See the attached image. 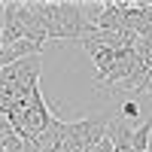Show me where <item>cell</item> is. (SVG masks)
I'll return each instance as SVG.
<instances>
[{
    "instance_id": "3957f363",
    "label": "cell",
    "mask_w": 152,
    "mask_h": 152,
    "mask_svg": "<svg viewBox=\"0 0 152 152\" xmlns=\"http://www.w3.org/2000/svg\"><path fill=\"white\" fill-rule=\"evenodd\" d=\"M140 116V104L137 100H125L122 104V119H137Z\"/></svg>"
},
{
    "instance_id": "7a4b0ae2",
    "label": "cell",
    "mask_w": 152,
    "mask_h": 152,
    "mask_svg": "<svg viewBox=\"0 0 152 152\" xmlns=\"http://www.w3.org/2000/svg\"><path fill=\"white\" fill-rule=\"evenodd\" d=\"M149 137H152V119L140 128H134V140H131V149L134 152H149Z\"/></svg>"
},
{
    "instance_id": "6da1fadb",
    "label": "cell",
    "mask_w": 152,
    "mask_h": 152,
    "mask_svg": "<svg viewBox=\"0 0 152 152\" xmlns=\"http://www.w3.org/2000/svg\"><path fill=\"white\" fill-rule=\"evenodd\" d=\"M94 28L97 31H122V9L116 6V0H113V3H104L100 15L94 18Z\"/></svg>"
}]
</instances>
